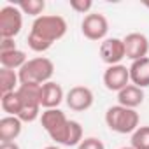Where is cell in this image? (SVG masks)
Segmentation results:
<instances>
[{"label":"cell","instance_id":"cell-1","mask_svg":"<svg viewBox=\"0 0 149 149\" xmlns=\"http://www.w3.org/2000/svg\"><path fill=\"white\" fill-rule=\"evenodd\" d=\"M67 33V21L58 14H42L32 23L28 35V46L35 53L47 51L56 40Z\"/></svg>","mask_w":149,"mask_h":149},{"label":"cell","instance_id":"cell-2","mask_svg":"<svg viewBox=\"0 0 149 149\" xmlns=\"http://www.w3.org/2000/svg\"><path fill=\"white\" fill-rule=\"evenodd\" d=\"M18 74H19V83L21 84H39V86H42V84L51 81L53 74H54V65L49 58L37 56V58L28 60Z\"/></svg>","mask_w":149,"mask_h":149},{"label":"cell","instance_id":"cell-3","mask_svg":"<svg viewBox=\"0 0 149 149\" xmlns=\"http://www.w3.org/2000/svg\"><path fill=\"white\" fill-rule=\"evenodd\" d=\"M105 123L116 133H133L139 128V114L135 109H128L118 104L107 109Z\"/></svg>","mask_w":149,"mask_h":149},{"label":"cell","instance_id":"cell-4","mask_svg":"<svg viewBox=\"0 0 149 149\" xmlns=\"http://www.w3.org/2000/svg\"><path fill=\"white\" fill-rule=\"evenodd\" d=\"M40 88L39 84H19L18 95L21 98V112L18 118L23 123H32L40 114Z\"/></svg>","mask_w":149,"mask_h":149},{"label":"cell","instance_id":"cell-5","mask_svg":"<svg viewBox=\"0 0 149 149\" xmlns=\"http://www.w3.org/2000/svg\"><path fill=\"white\" fill-rule=\"evenodd\" d=\"M40 123H42V128L46 130V133L56 144L65 146L67 133H68V123H70V119H67L65 112H61L60 109H46L40 114Z\"/></svg>","mask_w":149,"mask_h":149},{"label":"cell","instance_id":"cell-6","mask_svg":"<svg viewBox=\"0 0 149 149\" xmlns=\"http://www.w3.org/2000/svg\"><path fill=\"white\" fill-rule=\"evenodd\" d=\"M23 28V13L18 6L0 9V39H14Z\"/></svg>","mask_w":149,"mask_h":149},{"label":"cell","instance_id":"cell-7","mask_svg":"<svg viewBox=\"0 0 149 149\" xmlns=\"http://www.w3.org/2000/svg\"><path fill=\"white\" fill-rule=\"evenodd\" d=\"M81 30H83L84 37L90 40H105V35L109 32V21L104 14L91 13V14L84 16V19L81 23Z\"/></svg>","mask_w":149,"mask_h":149},{"label":"cell","instance_id":"cell-8","mask_svg":"<svg viewBox=\"0 0 149 149\" xmlns=\"http://www.w3.org/2000/svg\"><path fill=\"white\" fill-rule=\"evenodd\" d=\"M104 84L109 91H121L130 84V68L125 65H111L104 72Z\"/></svg>","mask_w":149,"mask_h":149},{"label":"cell","instance_id":"cell-9","mask_svg":"<svg viewBox=\"0 0 149 149\" xmlns=\"http://www.w3.org/2000/svg\"><path fill=\"white\" fill-rule=\"evenodd\" d=\"M100 58L104 63L111 65H119L123 58H126V49H125V42L123 39H105L100 44Z\"/></svg>","mask_w":149,"mask_h":149},{"label":"cell","instance_id":"cell-10","mask_svg":"<svg viewBox=\"0 0 149 149\" xmlns=\"http://www.w3.org/2000/svg\"><path fill=\"white\" fill-rule=\"evenodd\" d=\"M65 102L67 105L76 111V112H83V111H88L93 102H95V97H93V91L86 86H74L70 88V91L67 93L65 97Z\"/></svg>","mask_w":149,"mask_h":149},{"label":"cell","instance_id":"cell-11","mask_svg":"<svg viewBox=\"0 0 149 149\" xmlns=\"http://www.w3.org/2000/svg\"><path fill=\"white\" fill-rule=\"evenodd\" d=\"M123 42H125V49H126V58H130L132 61L146 58L149 53V40L144 33L132 32L123 39Z\"/></svg>","mask_w":149,"mask_h":149},{"label":"cell","instance_id":"cell-12","mask_svg":"<svg viewBox=\"0 0 149 149\" xmlns=\"http://www.w3.org/2000/svg\"><path fill=\"white\" fill-rule=\"evenodd\" d=\"M63 90L58 83L49 81L42 84L40 88V105L44 109H58V105L63 102Z\"/></svg>","mask_w":149,"mask_h":149},{"label":"cell","instance_id":"cell-13","mask_svg":"<svg viewBox=\"0 0 149 149\" xmlns=\"http://www.w3.org/2000/svg\"><path fill=\"white\" fill-rule=\"evenodd\" d=\"M130 68V81L139 88L149 86V56L132 61Z\"/></svg>","mask_w":149,"mask_h":149},{"label":"cell","instance_id":"cell-14","mask_svg":"<svg viewBox=\"0 0 149 149\" xmlns=\"http://www.w3.org/2000/svg\"><path fill=\"white\" fill-rule=\"evenodd\" d=\"M23 128V121L18 116H6L0 119V140L2 142H14Z\"/></svg>","mask_w":149,"mask_h":149},{"label":"cell","instance_id":"cell-15","mask_svg":"<svg viewBox=\"0 0 149 149\" xmlns=\"http://www.w3.org/2000/svg\"><path fill=\"white\" fill-rule=\"evenodd\" d=\"M118 102L123 107L135 109L144 102V91H142V88H139L135 84H128L126 88H123L118 93Z\"/></svg>","mask_w":149,"mask_h":149},{"label":"cell","instance_id":"cell-16","mask_svg":"<svg viewBox=\"0 0 149 149\" xmlns=\"http://www.w3.org/2000/svg\"><path fill=\"white\" fill-rule=\"evenodd\" d=\"M26 53L21 49H13V51H4L0 53V65L2 68H9V70H21V67L26 63Z\"/></svg>","mask_w":149,"mask_h":149},{"label":"cell","instance_id":"cell-17","mask_svg":"<svg viewBox=\"0 0 149 149\" xmlns=\"http://www.w3.org/2000/svg\"><path fill=\"white\" fill-rule=\"evenodd\" d=\"M19 74H16V70H9V68H0V90L2 95L6 93H13L19 88Z\"/></svg>","mask_w":149,"mask_h":149},{"label":"cell","instance_id":"cell-18","mask_svg":"<svg viewBox=\"0 0 149 149\" xmlns=\"http://www.w3.org/2000/svg\"><path fill=\"white\" fill-rule=\"evenodd\" d=\"M0 104H2L4 112H7L9 116H18V114L21 112V98H19V95H18V90L13 91V93L2 95Z\"/></svg>","mask_w":149,"mask_h":149},{"label":"cell","instance_id":"cell-19","mask_svg":"<svg viewBox=\"0 0 149 149\" xmlns=\"http://www.w3.org/2000/svg\"><path fill=\"white\" fill-rule=\"evenodd\" d=\"M16 6L21 9L23 14L39 18V16H42V11L46 7V2H44V0H23V2H19Z\"/></svg>","mask_w":149,"mask_h":149},{"label":"cell","instance_id":"cell-20","mask_svg":"<svg viewBox=\"0 0 149 149\" xmlns=\"http://www.w3.org/2000/svg\"><path fill=\"white\" fill-rule=\"evenodd\" d=\"M133 149H149V126H139L132 133Z\"/></svg>","mask_w":149,"mask_h":149},{"label":"cell","instance_id":"cell-21","mask_svg":"<svg viewBox=\"0 0 149 149\" xmlns=\"http://www.w3.org/2000/svg\"><path fill=\"white\" fill-rule=\"evenodd\" d=\"M81 142H83V126H81V123H79V121L70 119L65 146H79Z\"/></svg>","mask_w":149,"mask_h":149},{"label":"cell","instance_id":"cell-22","mask_svg":"<svg viewBox=\"0 0 149 149\" xmlns=\"http://www.w3.org/2000/svg\"><path fill=\"white\" fill-rule=\"evenodd\" d=\"M70 7L79 14H88L93 7V2L91 0H70Z\"/></svg>","mask_w":149,"mask_h":149},{"label":"cell","instance_id":"cell-23","mask_svg":"<svg viewBox=\"0 0 149 149\" xmlns=\"http://www.w3.org/2000/svg\"><path fill=\"white\" fill-rule=\"evenodd\" d=\"M77 149H105V146H104V142H102L100 139H97V137H88V139H84V140L77 146Z\"/></svg>","mask_w":149,"mask_h":149},{"label":"cell","instance_id":"cell-24","mask_svg":"<svg viewBox=\"0 0 149 149\" xmlns=\"http://www.w3.org/2000/svg\"><path fill=\"white\" fill-rule=\"evenodd\" d=\"M13 49H18L14 39H0V53H4V51H13Z\"/></svg>","mask_w":149,"mask_h":149},{"label":"cell","instance_id":"cell-25","mask_svg":"<svg viewBox=\"0 0 149 149\" xmlns=\"http://www.w3.org/2000/svg\"><path fill=\"white\" fill-rule=\"evenodd\" d=\"M0 149H19V146L16 142H2L0 144Z\"/></svg>","mask_w":149,"mask_h":149},{"label":"cell","instance_id":"cell-26","mask_svg":"<svg viewBox=\"0 0 149 149\" xmlns=\"http://www.w3.org/2000/svg\"><path fill=\"white\" fill-rule=\"evenodd\" d=\"M44 149H60V147H56V146H47V147H44Z\"/></svg>","mask_w":149,"mask_h":149},{"label":"cell","instance_id":"cell-27","mask_svg":"<svg viewBox=\"0 0 149 149\" xmlns=\"http://www.w3.org/2000/svg\"><path fill=\"white\" fill-rule=\"evenodd\" d=\"M121 149H133V147H132V146H128V147H121Z\"/></svg>","mask_w":149,"mask_h":149}]
</instances>
